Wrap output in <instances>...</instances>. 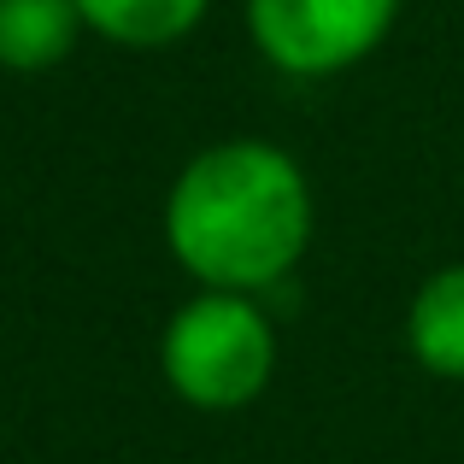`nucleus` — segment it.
Returning a JSON list of instances; mask_svg holds the SVG:
<instances>
[{
  "instance_id": "nucleus-1",
  "label": "nucleus",
  "mask_w": 464,
  "mask_h": 464,
  "mask_svg": "<svg viewBox=\"0 0 464 464\" xmlns=\"http://www.w3.org/2000/svg\"><path fill=\"white\" fill-rule=\"evenodd\" d=\"M312 182L276 141H212L165 188V247L200 288L265 295L312 247Z\"/></svg>"
},
{
  "instance_id": "nucleus-2",
  "label": "nucleus",
  "mask_w": 464,
  "mask_h": 464,
  "mask_svg": "<svg viewBox=\"0 0 464 464\" xmlns=\"http://www.w3.org/2000/svg\"><path fill=\"white\" fill-rule=\"evenodd\" d=\"M159 376L194 411H241L276 376V324L259 295L200 288L165 317Z\"/></svg>"
},
{
  "instance_id": "nucleus-3",
  "label": "nucleus",
  "mask_w": 464,
  "mask_h": 464,
  "mask_svg": "<svg viewBox=\"0 0 464 464\" xmlns=\"http://www.w3.org/2000/svg\"><path fill=\"white\" fill-rule=\"evenodd\" d=\"M400 0H247V35L283 77H335L388 42Z\"/></svg>"
},
{
  "instance_id": "nucleus-4",
  "label": "nucleus",
  "mask_w": 464,
  "mask_h": 464,
  "mask_svg": "<svg viewBox=\"0 0 464 464\" xmlns=\"http://www.w3.org/2000/svg\"><path fill=\"white\" fill-rule=\"evenodd\" d=\"M89 35L77 0H0V71H53L77 53V42Z\"/></svg>"
},
{
  "instance_id": "nucleus-5",
  "label": "nucleus",
  "mask_w": 464,
  "mask_h": 464,
  "mask_svg": "<svg viewBox=\"0 0 464 464\" xmlns=\"http://www.w3.org/2000/svg\"><path fill=\"white\" fill-rule=\"evenodd\" d=\"M406 353L441 382H464V259L418 283L406 306Z\"/></svg>"
},
{
  "instance_id": "nucleus-6",
  "label": "nucleus",
  "mask_w": 464,
  "mask_h": 464,
  "mask_svg": "<svg viewBox=\"0 0 464 464\" xmlns=\"http://www.w3.org/2000/svg\"><path fill=\"white\" fill-rule=\"evenodd\" d=\"M77 6L89 18V35L130 53H159V47L188 42L206 24L212 0H77Z\"/></svg>"
}]
</instances>
